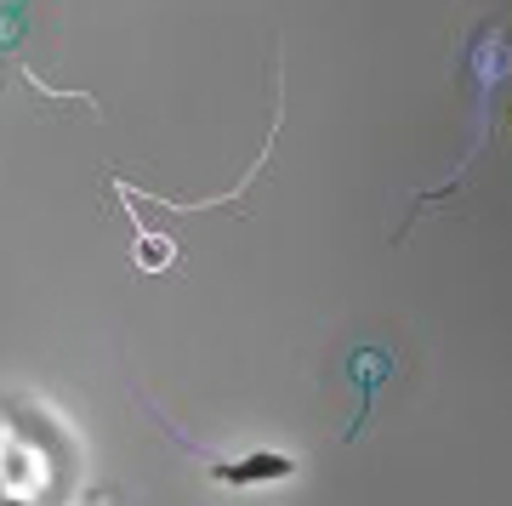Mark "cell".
Instances as JSON below:
<instances>
[{
  "label": "cell",
  "instance_id": "3957f363",
  "mask_svg": "<svg viewBox=\"0 0 512 506\" xmlns=\"http://www.w3.org/2000/svg\"><path fill=\"white\" fill-rule=\"evenodd\" d=\"M131 228H137V268H143V273H171L177 245H171V239H160V234H148L137 217H131Z\"/></svg>",
  "mask_w": 512,
  "mask_h": 506
},
{
  "label": "cell",
  "instance_id": "7a4b0ae2",
  "mask_svg": "<svg viewBox=\"0 0 512 506\" xmlns=\"http://www.w3.org/2000/svg\"><path fill=\"white\" fill-rule=\"evenodd\" d=\"M393 370H399L393 347H382V342H353V347H348L342 376L353 381V398H359V410H353V421H348V444H353V438H365L370 416H376V393L393 381Z\"/></svg>",
  "mask_w": 512,
  "mask_h": 506
},
{
  "label": "cell",
  "instance_id": "6da1fadb",
  "mask_svg": "<svg viewBox=\"0 0 512 506\" xmlns=\"http://www.w3.org/2000/svg\"><path fill=\"white\" fill-rule=\"evenodd\" d=\"M467 74H473V137H467V154H461V165L450 171V182H439V194H421L416 211H427V205H439L444 194H456V188H467V165L484 154V143H490V126H495V86L512 74V40L501 23H484L473 35V46H467Z\"/></svg>",
  "mask_w": 512,
  "mask_h": 506
}]
</instances>
